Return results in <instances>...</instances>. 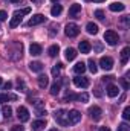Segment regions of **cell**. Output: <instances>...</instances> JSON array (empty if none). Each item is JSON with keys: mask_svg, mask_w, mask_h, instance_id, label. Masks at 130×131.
<instances>
[{"mask_svg": "<svg viewBox=\"0 0 130 131\" xmlns=\"http://www.w3.org/2000/svg\"><path fill=\"white\" fill-rule=\"evenodd\" d=\"M54 117H55V121H57L58 125L69 127V119H67V111L66 110H57L55 114H54Z\"/></svg>", "mask_w": 130, "mask_h": 131, "instance_id": "6da1fadb", "label": "cell"}, {"mask_svg": "<svg viewBox=\"0 0 130 131\" xmlns=\"http://www.w3.org/2000/svg\"><path fill=\"white\" fill-rule=\"evenodd\" d=\"M104 40L109 46H115L116 43H119V35L115 32V31H106L104 34Z\"/></svg>", "mask_w": 130, "mask_h": 131, "instance_id": "7a4b0ae2", "label": "cell"}, {"mask_svg": "<svg viewBox=\"0 0 130 131\" xmlns=\"http://www.w3.org/2000/svg\"><path fill=\"white\" fill-rule=\"evenodd\" d=\"M64 34H66V37H69V38L77 37V35L80 34V28H78V25H75V23H67L66 28H64Z\"/></svg>", "mask_w": 130, "mask_h": 131, "instance_id": "3957f363", "label": "cell"}, {"mask_svg": "<svg viewBox=\"0 0 130 131\" xmlns=\"http://www.w3.org/2000/svg\"><path fill=\"white\" fill-rule=\"evenodd\" d=\"M11 46H12V47H15V50H9V57H11L12 60L22 58V52H23V44H22V43H12Z\"/></svg>", "mask_w": 130, "mask_h": 131, "instance_id": "277c9868", "label": "cell"}, {"mask_svg": "<svg viewBox=\"0 0 130 131\" xmlns=\"http://www.w3.org/2000/svg\"><path fill=\"white\" fill-rule=\"evenodd\" d=\"M67 119H69V125H75L81 121V113L78 110H70L67 111Z\"/></svg>", "mask_w": 130, "mask_h": 131, "instance_id": "5b68a950", "label": "cell"}, {"mask_svg": "<svg viewBox=\"0 0 130 131\" xmlns=\"http://www.w3.org/2000/svg\"><path fill=\"white\" fill-rule=\"evenodd\" d=\"M17 117H18L20 122H28L29 121V111H28V108L23 107V105H20L17 108Z\"/></svg>", "mask_w": 130, "mask_h": 131, "instance_id": "8992f818", "label": "cell"}, {"mask_svg": "<svg viewBox=\"0 0 130 131\" xmlns=\"http://www.w3.org/2000/svg\"><path fill=\"white\" fill-rule=\"evenodd\" d=\"M99 67L104 70H112L113 69V60L110 57H101L99 60Z\"/></svg>", "mask_w": 130, "mask_h": 131, "instance_id": "52a82bcc", "label": "cell"}, {"mask_svg": "<svg viewBox=\"0 0 130 131\" xmlns=\"http://www.w3.org/2000/svg\"><path fill=\"white\" fill-rule=\"evenodd\" d=\"M89 114H90V117H92L94 121H99V119L103 117V110H101L98 105H94V107L89 108Z\"/></svg>", "mask_w": 130, "mask_h": 131, "instance_id": "ba28073f", "label": "cell"}, {"mask_svg": "<svg viewBox=\"0 0 130 131\" xmlns=\"http://www.w3.org/2000/svg\"><path fill=\"white\" fill-rule=\"evenodd\" d=\"M44 20H46V18H44V15H43V14H35L34 17L29 18V21L26 23V26H37V25H41Z\"/></svg>", "mask_w": 130, "mask_h": 131, "instance_id": "9c48e42d", "label": "cell"}, {"mask_svg": "<svg viewBox=\"0 0 130 131\" xmlns=\"http://www.w3.org/2000/svg\"><path fill=\"white\" fill-rule=\"evenodd\" d=\"M73 84L78 89H86V87H89V79L84 76H77V78H73Z\"/></svg>", "mask_w": 130, "mask_h": 131, "instance_id": "30bf717a", "label": "cell"}, {"mask_svg": "<svg viewBox=\"0 0 130 131\" xmlns=\"http://www.w3.org/2000/svg\"><path fill=\"white\" fill-rule=\"evenodd\" d=\"M106 93H107V96H109V98H116V96H118V93H119V89H118L115 84H109V85H107V89H106Z\"/></svg>", "mask_w": 130, "mask_h": 131, "instance_id": "8fae6325", "label": "cell"}, {"mask_svg": "<svg viewBox=\"0 0 130 131\" xmlns=\"http://www.w3.org/2000/svg\"><path fill=\"white\" fill-rule=\"evenodd\" d=\"M109 9L112 12H121V11L126 9V5L124 3H119V2H115V3H110L109 5Z\"/></svg>", "mask_w": 130, "mask_h": 131, "instance_id": "7c38bea8", "label": "cell"}, {"mask_svg": "<svg viewBox=\"0 0 130 131\" xmlns=\"http://www.w3.org/2000/svg\"><path fill=\"white\" fill-rule=\"evenodd\" d=\"M80 12H81V5H78V3H73V5L69 8V15L73 17V18H77Z\"/></svg>", "mask_w": 130, "mask_h": 131, "instance_id": "4fadbf2b", "label": "cell"}, {"mask_svg": "<svg viewBox=\"0 0 130 131\" xmlns=\"http://www.w3.org/2000/svg\"><path fill=\"white\" fill-rule=\"evenodd\" d=\"M61 84H63V81L58 79V81H55V82L51 85V95H52V96H57V95L60 93V90H61Z\"/></svg>", "mask_w": 130, "mask_h": 131, "instance_id": "5bb4252c", "label": "cell"}, {"mask_svg": "<svg viewBox=\"0 0 130 131\" xmlns=\"http://www.w3.org/2000/svg\"><path fill=\"white\" fill-rule=\"evenodd\" d=\"M29 52H31V55H32V57H38V55H41L43 49H41V46H40V44L32 43V44H31V47H29Z\"/></svg>", "mask_w": 130, "mask_h": 131, "instance_id": "9a60e30c", "label": "cell"}, {"mask_svg": "<svg viewBox=\"0 0 130 131\" xmlns=\"http://www.w3.org/2000/svg\"><path fill=\"white\" fill-rule=\"evenodd\" d=\"M80 52L81 53H89L90 52V49H92V46H90V43L89 41H86V40H83V41H80Z\"/></svg>", "mask_w": 130, "mask_h": 131, "instance_id": "2e32d148", "label": "cell"}, {"mask_svg": "<svg viewBox=\"0 0 130 131\" xmlns=\"http://www.w3.org/2000/svg\"><path fill=\"white\" fill-rule=\"evenodd\" d=\"M37 82H38V87H40V89H46L48 84H49V78H48L46 75H40V76L37 78Z\"/></svg>", "mask_w": 130, "mask_h": 131, "instance_id": "e0dca14e", "label": "cell"}, {"mask_svg": "<svg viewBox=\"0 0 130 131\" xmlns=\"http://www.w3.org/2000/svg\"><path fill=\"white\" fill-rule=\"evenodd\" d=\"M44 127H46V122L40 119V121H34L31 128H32V131H43L44 130Z\"/></svg>", "mask_w": 130, "mask_h": 131, "instance_id": "ac0fdd59", "label": "cell"}, {"mask_svg": "<svg viewBox=\"0 0 130 131\" xmlns=\"http://www.w3.org/2000/svg\"><path fill=\"white\" fill-rule=\"evenodd\" d=\"M77 50L75 49H72V47H69V49H66V52H64V57H66V60L67 61H73L75 58H77Z\"/></svg>", "mask_w": 130, "mask_h": 131, "instance_id": "d6986e66", "label": "cell"}, {"mask_svg": "<svg viewBox=\"0 0 130 131\" xmlns=\"http://www.w3.org/2000/svg\"><path fill=\"white\" fill-rule=\"evenodd\" d=\"M129 57H130V47H124L121 50V64H127Z\"/></svg>", "mask_w": 130, "mask_h": 131, "instance_id": "ffe728a7", "label": "cell"}, {"mask_svg": "<svg viewBox=\"0 0 130 131\" xmlns=\"http://www.w3.org/2000/svg\"><path fill=\"white\" fill-rule=\"evenodd\" d=\"M73 72H75L77 75H83V73L86 72V64H84V63H77V64L73 66Z\"/></svg>", "mask_w": 130, "mask_h": 131, "instance_id": "44dd1931", "label": "cell"}, {"mask_svg": "<svg viewBox=\"0 0 130 131\" xmlns=\"http://www.w3.org/2000/svg\"><path fill=\"white\" fill-rule=\"evenodd\" d=\"M29 69H31L32 72H37V73H40V72L43 70V64H41L40 61H32V63L29 64Z\"/></svg>", "mask_w": 130, "mask_h": 131, "instance_id": "7402d4cb", "label": "cell"}, {"mask_svg": "<svg viewBox=\"0 0 130 131\" xmlns=\"http://www.w3.org/2000/svg\"><path fill=\"white\" fill-rule=\"evenodd\" d=\"M86 31L90 34V35H95V34H98V26L95 25V23H92V21H90V23H87V25H86Z\"/></svg>", "mask_w": 130, "mask_h": 131, "instance_id": "603a6c76", "label": "cell"}, {"mask_svg": "<svg viewBox=\"0 0 130 131\" xmlns=\"http://www.w3.org/2000/svg\"><path fill=\"white\" fill-rule=\"evenodd\" d=\"M9 99L15 101V99H17V96H15V95H6V93H0V104H5V102H8Z\"/></svg>", "mask_w": 130, "mask_h": 131, "instance_id": "cb8c5ba5", "label": "cell"}, {"mask_svg": "<svg viewBox=\"0 0 130 131\" xmlns=\"http://www.w3.org/2000/svg\"><path fill=\"white\" fill-rule=\"evenodd\" d=\"M58 52H60V47H58V44H52V46L48 49V53H49V57H57V55H58Z\"/></svg>", "mask_w": 130, "mask_h": 131, "instance_id": "d4e9b609", "label": "cell"}, {"mask_svg": "<svg viewBox=\"0 0 130 131\" xmlns=\"http://www.w3.org/2000/svg\"><path fill=\"white\" fill-rule=\"evenodd\" d=\"M61 12H63V8H61V5H54V6H52V9H51V14H52L54 17H58Z\"/></svg>", "mask_w": 130, "mask_h": 131, "instance_id": "484cf974", "label": "cell"}, {"mask_svg": "<svg viewBox=\"0 0 130 131\" xmlns=\"http://www.w3.org/2000/svg\"><path fill=\"white\" fill-rule=\"evenodd\" d=\"M29 12H31V8H23V9L14 11V15H15V17H23V15H26V14H29Z\"/></svg>", "mask_w": 130, "mask_h": 131, "instance_id": "4316f807", "label": "cell"}, {"mask_svg": "<svg viewBox=\"0 0 130 131\" xmlns=\"http://www.w3.org/2000/svg\"><path fill=\"white\" fill-rule=\"evenodd\" d=\"M20 23H22V17H15V15H14V17H12V20L9 21V28H12V29H14V28H17Z\"/></svg>", "mask_w": 130, "mask_h": 131, "instance_id": "83f0119b", "label": "cell"}, {"mask_svg": "<svg viewBox=\"0 0 130 131\" xmlns=\"http://www.w3.org/2000/svg\"><path fill=\"white\" fill-rule=\"evenodd\" d=\"M87 66H89V70H90L92 73H97V72H98V66H97V63H95V60H94V58H90V60H89Z\"/></svg>", "mask_w": 130, "mask_h": 131, "instance_id": "f1b7e54d", "label": "cell"}, {"mask_svg": "<svg viewBox=\"0 0 130 131\" xmlns=\"http://www.w3.org/2000/svg\"><path fill=\"white\" fill-rule=\"evenodd\" d=\"M3 116H5L6 119H9V117L12 116V108L8 107V105H5V107H3Z\"/></svg>", "mask_w": 130, "mask_h": 131, "instance_id": "f546056e", "label": "cell"}, {"mask_svg": "<svg viewBox=\"0 0 130 131\" xmlns=\"http://www.w3.org/2000/svg\"><path fill=\"white\" fill-rule=\"evenodd\" d=\"M75 101H80V102H87V101H89V95H87V93H80V95H77Z\"/></svg>", "mask_w": 130, "mask_h": 131, "instance_id": "4dcf8cb0", "label": "cell"}, {"mask_svg": "<svg viewBox=\"0 0 130 131\" xmlns=\"http://www.w3.org/2000/svg\"><path fill=\"white\" fill-rule=\"evenodd\" d=\"M61 69H63V63H58V64H57L55 67H54V69H52V75L57 78V76L60 75V70H61Z\"/></svg>", "mask_w": 130, "mask_h": 131, "instance_id": "1f68e13d", "label": "cell"}, {"mask_svg": "<svg viewBox=\"0 0 130 131\" xmlns=\"http://www.w3.org/2000/svg\"><path fill=\"white\" fill-rule=\"evenodd\" d=\"M75 98H77V95H75V93H70V92H67V95L64 96V99H63V101H64V102H67V101L70 102V101H75Z\"/></svg>", "mask_w": 130, "mask_h": 131, "instance_id": "d6a6232c", "label": "cell"}, {"mask_svg": "<svg viewBox=\"0 0 130 131\" xmlns=\"http://www.w3.org/2000/svg\"><path fill=\"white\" fill-rule=\"evenodd\" d=\"M123 117H124V121H129L130 119V107H126V108H124V111H123Z\"/></svg>", "mask_w": 130, "mask_h": 131, "instance_id": "836d02e7", "label": "cell"}, {"mask_svg": "<svg viewBox=\"0 0 130 131\" xmlns=\"http://www.w3.org/2000/svg\"><path fill=\"white\" fill-rule=\"evenodd\" d=\"M121 84H123V87H124V90H129V81H127V75L124 76V78H121Z\"/></svg>", "mask_w": 130, "mask_h": 131, "instance_id": "e575fe53", "label": "cell"}, {"mask_svg": "<svg viewBox=\"0 0 130 131\" xmlns=\"http://www.w3.org/2000/svg\"><path fill=\"white\" fill-rule=\"evenodd\" d=\"M129 20H130V17H127V15H126V17H123L121 25H123V28H124V29H127V28H129Z\"/></svg>", "mask_w": 130, "mask_h": 131, "instance_id": "d590c367", "label": "cell"}, {"mask_svg": "<svg viewBox=\"0 0 130 131\" xmlns=\"http://www.w3.org/2000/svg\"><path fill=\"white\" fill-rule=\"evenodd\" d=\"M95 17H97L98 20H104V12H103L101 9H97V11H95Z\"/></svg>", "mask_w": 130, "mask_h": 131, "instance_id": "8d00e7d4", "label": "cell"}, {"mask_svg": "<svg viewBox=\"0 0 130 131\" xmlns=\"http://www.w3.org/2000/svg\"><path fill=\"white\" fill-rule=\"evenodd\" d=\"M17 89H18V90H22V92H25V89H26V87H25V82H23L22 79H18V81H17Z\"/></svg>", "mask_w": 130, "mask_h": 131, "instance_id": "74e56055", "label": "cell"}, {"mask_svg": "<svg viewBox=\"0 0 130 131\" xmlns=\"http://www.w3.org/2000/svg\"><path fill=\"white\" fill-rule=\"evenodd\" d=\"M118 131H129V125H127L126 122H123V124L118 127Z\"/></svg>", "mask_w": 130, "mask_h": 131, "instance_id": "f35d334b", "label": "cell"}, {"mask_svg": "<svg viewBox=\"0 0 130 131\" xmlns=\"http://www.w3.org/2000/svg\"><path fill=\"white\" fill-rule=\"evenodd\" d=\"M35 113H37V116H44V114H46V110H44V108H38V107H37Z\"/></svg>", "mask_w": 130, "mask_h": 131, "instance_id": "ab89813d", "label": "cell"}, {"mask_svg": "<svg viewBox=\"0 0 130 131\" xmlns=\"http://www.w3.org/2000/svg\"><path fill=\"white\" fill-rule=\"evenodd\" d=\"M6 18H8V14L5 11H0V21H5Z\"/></svg>", "mask_w": 130, "mask_h": 131, "instance_id": "60d3db41", "label": "cell"}, {"mask_svg": "<svg viewBox=\"0 0 130 131\" xmlns=\"http://www.w3.org/2000/svg\"><path fill=\"white\" fill-rule=\"evenodd\" d=\"M25 128L22 127V125H14L12 128H11V131H23Z\"/></svg>", "mask_w": 130, "mask_h": 131, "instance_id": "b9f144b4", "label": "cell"}, {"mask_svg": "<svg viewBox=\"0 0 130 131\" xmlns=\"http://www.w3.org/2000/svg\"><path fill=\"white\" fill-rule=\"evenodd\" d=\"M11 87H12V82H11V81H8L6 84H3V90H9Z\"/></svg>", "mask_w": 130, "mask_h": 131, "instance_id": "7bdbcfd3", "label": "cell"}, {"mask_svg": "<svg viewBox=\"0 0 130 131\" xmlns=\"http://www.w3.org/2000/svg\"><path fill=\"white\" fill-rule=\"evenodd\" d=\"M113 79H115L113 76H104V78H103V81H104V82H110V81H113Z\"/></svg>", "mask_w": 130, "mask_h": 131, "instance_id": "ee69618b", "label": "cell"}, {"mask_svg": "<svg viewBox=\"0 0 130 131\" xmlns=\"http://www.w3.org/2000/svg\"><path fill=\"white\" fill-rule=\"evenodd\" d=\"M101 95H103V92H101V89H99V87H97V89H95V96H97V98H99Z\"/></svg>", "mask_w": 130, "mask_h": 131, "instance_id": "f6af8a7d", "label": "cell"}, {"mask_svg": "<svg viewBox=\"0 0 130 131\" xmlns=\"http://www.w3.org/2000/svg\"><path fill=\"white\" fill-rule=\"evenodd\" d=\"M32 3H35V5H41L43 3V0H31Z\"/></svg>", "mask_w": 130, "mask_h": 131, "instance_id": "bcb514c9", "label": "cell"}, {"mask_svg": "<svg viewBox=\"0 0 130 131\" xmlns=\"http://www.w3.org/2000/svg\"><path fill=\"white\" fill-rule=\"evenodd\" d=\"M98 131H112V130H110V128H107V127H101Z\"/></svg>", "mask_w": 130, "mask_h": 131, "instance_id": "7dc6e473", "label": "cell"}, {"mask_svg": "<svg viewBox=\"0 0 130 131\" xmlns=\"http://www.w3.org/2000/svg\"><path fill=\"white\" fill-rule=\"evenodd\" d=\"M95 49H97V52H101V49H103V47H101V44H97V47H95Z\"/></svg>", "mask_w": 130, "mask_h": 131, "instance_id": "c3c4849f", "label": "cell"}, {"mask_svg": "<svg viewBox=\"0 0 130 131\" xmlns=\"http://www.w3.org/2000/svg\"><path fill=\"white\" fill-rule=\"evenodd\" d=\"M9 2H12V3H20L22 0H9Z\"/></svg>", "mask_w": 130, "mask_h": 131, "instance_id": "681fc988", "label": "cell"}, {"mask_svg": "<svg viewBox=\"0 0 130 131\" xmlns=\"http://www.w3.org/2000/svg\"><path fill=\"white\" fill-rule=\"evenodd\" d=\"M92 2H97V3H101V2H106V0H92Z\"/></svg>", "mask_w": 130, "mask_h": 131, "instance_id": "f907efd6", "label": "cell"}, {"mask_svg": "<svg viewBox=\"0 0 130 131\" xmlns=\"http://www.w3.org/2000/svg\"><path fill=\"white\" fill-rule=\"evenodd\" d=\"M51 2H52V3H57V2H58V0H51Z\"/></svg>", "mask_w": 130, "mask_h": 131, "instance_id": "816d5d0a", "label": "cell"}, {"mask_svg": "<svg viewBox=\"0 0 130 131\" xmlns=\"http://www.w3.org/2000/svg\"><path fill=\"white\" fill-rule=\"evenodd\" d=\"M49 131H58V130L57 128H52V130H49Z\"/></svg>", "mask_w": 130, "mask_h": 131, "instance_id": "f5cc1de1", "label": "cell"}, {"mask_svg": "<svg viewBox=\"0 0 130 131\" xmlns=\"http://www.w3.org/2000/svg\"><path fill=\"white\" fill-rule=\"evenodd\" d=\"M0 85H2V78H0Z\"/></svg>", "mask_w": 130, "mask_h": 131, "instance_id": "db71d44e", "label": "cell"}, {"mask_svg": "<svg viewBox=\"0 0 130 131\" xmlns=\"http://www.w3.org/2000/svg\"><path fill=\"white\" fill-rule=\"evenodd\" d=\"M0 29H2V28H0Z\"/></svg>", "mask_w": 130, "mask_h": 131, "instance_id": "11a10c76", "label": "cell"}, {"mask_svg": "<svg viewBox=\"0 0 130 131\" xmlns=\"http://www.w3.org/2000/svg\"><path fill=\"white\" fill-rule=\"evenodd\" d=\"M0 131H2V130H0Z\"/></svg>", "mask_w": 130, "mask_h": 131, "instance_id": "9f6ffc18", "label": "cell"}]
</instances>
